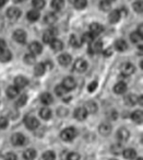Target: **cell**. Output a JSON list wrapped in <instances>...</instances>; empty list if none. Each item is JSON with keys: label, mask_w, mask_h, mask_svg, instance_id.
Returning <instances> with one entry per match:
<instances>
[{"label": "cell", "mask_w": 143, "mask_h": 160, "mask_svg": "<svg viewBox=\"0 0 143 160\" xmlns=\"http://www.w3.org/2000/svg\"><path fill=\"white\" fill-rule=\"evenodd\" d=\"M133 9L136 12H138V13H141V12L143 11V3L141 0H138V1H136V2L133 3Z\"/></svg>", "instance_id": "44"}, {"label": "cell", "mask_w": 143, "mask_h": 160, "mask_svg": "<svg viewBox=\"0 0 143 160\" xmlns=\"http://www.w3.org/2000/svg\"><path fill=\"white\" fill-rule=\"evenodd\" d=\"M112 153H115V155H119V153L121 152L122 150V147H121V145L119 144H116V145H112Z\"/></svg>", "instance_id": "46"}, {"label": "cell", "mask_w": 143, "mask_h": 160, "mask_svg": "<svg viewBox=\"0 0 143 160\" xmlns=\"http://www.w3.org/2000/svg\"><path fill=\"white\" fill-rule=\"evenodd\" d=\"M122 155H123V158H125V159L133 160L136 158V151L132 148H128L122 151Z\"/></svg>", "instance_id": "15"}, {"label": "cell", "mask_w": 143, "mask_h": 160, "mask_svg": "<svg viewBox=\"0 0 143 160\" xmlns=\"http://www.w3.org/2000/svg\"><path fill=\"white\" fill-rule=\"evenodd\" d=\"M98 132L103 136H108L112 132V125L109 123H102L98 127Z\"/></svg>", "instance_id": "14"}, {"label": "cell", "mask_w": 143, "mask_h": 160, "mask_svg": "<svg viewBox=\"0 0 143 160\" xmlns=\"http://www.w3.org/2000/svg\"><path fill=\"white\" fill-rule=\"evenodd\" d=\"M66 160H80V155L78 152H70L68 153Z\"/></svg>", "instance_id": "47"}, {"label": "cell", "mask_w": 143, "mask_h": 160, "mask_svg": "<svg viewBox=\"0 0 143 160\" xmlns=\"http://www.w3.org/2000/svg\"><path fill=\"white\" fill-rule=\"evenodd\" d=\"M41 101H42L43 104H51L54 101V98L53 96H51L50 93H48V92H45V93H43L42 96H41Z\"/></svg>", "instance_id": "25"}, {"label": "cell", "mask_w": 143, "mask_h": 160, "mask_svg": "<svg viewBox=\"0 0 143 160\" xmlns=\"http://www.w3.org/2000/svg\"><path fill=\"white\" fill-rule=\"evenodd\" d=\"M32 5L35 8V10H41L45 7L46 2H45V0H33V1H32Z\"/></svg>", "instance_id": "35"}, {"label": "cell", "mask_w": 143, "mask_h": 160, "mask_svg": "<svg viewBox=\"0 0 143 160\" xmlns=\"http://www.w3.org/2000/svg\"><path fill=\"white\" fill-rule=\"evenodd\" d=\"M5 160H18V157H17L16 153L8 152L7 155L5 156Z\"/></svg>", "instance_id": "49"}, {"label": "cell", "mask_w": 143, "mask_h": 160, "mask_svg": "<svg viewBox=\"0 0 143 160\" xmlns=\"http://www.w3.org/2000/svg\"><path fill=\"white\" fill-rule=\"evenodd\" d=\"M35 55H33V54H26V55L24 56V62H26L27 65H32L35 62Z\"/></svg>", "instance_id": "43"}, {"label": "cell", "mask_w": 143, "mask_h": 160, "mask_svg": "<svg viewBox=\"0 0 143 160\" xmlns=\"http://www.w3.org/2000/svg\"><path fill=\"white\" fill-rule=\"evenodd\" d=\"M88 5V0H74V7L79 10H82Z\"/></svg>", "instance_id": "39"}, {"label": "cell", "mask_w": 143, "mask_h": 160, "mask_svg": "<svg viewBox=\"0 0 143 160\" xmlns=\"http://www.w3.org/2000/svg\"><path fill=\"white\" fill-rule=\"evenodd\" d=\"M44 65H45V68H46V69H51V68H53V64H51V62H49V60H47Z\"/></svg>", "instance_id": "52"}, {"label": "cell", "mask_w": 143, "mask_h": 160, "mask_svg": "<svg viewBox=\"0 0 143 160\" xmlns=\"http://www.w3.org/2000/svg\"><path fill=\"white\" fill-rule=\"evenodd\" d=\"M24 124L25 126L27 127L29 129H36L38 126H40V122H38V120L36 118H34V116H26V118H24Z\"/></svg>", "instance_id": "2"}, {"label": "cell", "mask_w": 143, "mask_h": 160, "mask_svg": "<svg viewBox=\"0 0 143 160\" xmlns=\"http://www.w3.org/2000/svg\"><path fill=\"white\" fill-rule=\"evenodd\" d=\"M11 142H12V144H13L14 146H23V145H25L26 138H25V136L22 135V134L16 133V134H13V135H12Z\"/></svg>", "instance_id": "4"}, {"label": "cell", "mask_w": 143, "mask_h": 160, "mask_svg": "<svg viewBox=\"0 0 143 160\" xmlns=\"http://www.w3.org/2000/svg\"><path fill=\"white\" fill-rule=\"evenodd\" d=\"M129 137H130V133L128 129L123 128V127L118 129V132H117V138H118L119 142H127V140L129 139Z\"/></svg>", "instance_id": "12"}, {"label": "cell", "mask_w": 143, "mask_h": 160, "mask_svg": "<svg viewBox=\"0 0 143 160\" xmlns=\"http://www.w3.org/2000/svg\"><path fill=\"white\" fill-rule=\"evenodd\" d=\"M29 49L31 52V54H33V55H40L43 51V47L38 42H33L30 44Z\"/></svg>", "instance_id": "13"}, {"label": "cell", "mask_w": 143, "mask_h": 160, "mask_svg": "<svg viewBox=\"0 0 143 160\" xmlns=\"http://www.w3.org/2000/svg\"><path fill=\"white\" fill-rule=\"evenodd\" d=\"M104 55L105 56H109V55H112V49L110 48H107L105 51V53H104Z\"/></svg>", "instance_id": "54"}, {"label": "cell", "mask_w": 143, "mask_h": 160, "mask_svg": "<svg viewBox=\"0 0 143 160\" xmlns=\"http://www.w3.org/2000/svg\"><path fill=\"white\" fill-rule=\"evenodd\" d=\"M61 85L67 91H71V90H73L75 88V81L72 77H66Z\"/></svg>", "instance_id": "6"}, {"label": "cell", "mask_w": 143, "mask_h": 160, "mask_svg": "<svg viewBox=\"0 0 143 160\" xmlns=\"http://www.w3.org/2000/svg\"><path fill=\"white\" fill-rule=\"evenodd\" d=\"M96 88H97V82L96 81H93V82H91L90 85H88V91L90 92H93V91H95L96 90Z\"/></svg>", "instance_id": "50"}, {"label": "cell", "mask_w": 143, "mask_h": 160, "mask_svg": "<svg viewBox=\"0 0 143 160\" xmlns=\"http://www.w3.org/2000/svg\"><path fill=\"white\" fill-rule=\"evenodd\" d=\"M55 92H56V94H57L58 97H62V96H64V94H66L68 91H67V90L62 87V85H58L57 87L55 88Z\"/></svg>", "instance_id": "42"}, {"label": "cell", "mask_w": 143, "mask_h": 160, "mask_svg": "<svg viewBox=\"0 0 143 160\" xmlns=\"http://www.w3.org/2000/svg\"><path fill=\"white\" fill-rule=\"evenodd\" d=\"M26 102H27V96L26 94H23V96H21L20 99L17 101V105H18L19 108L24 107V105L26 104Z\"/></svg>", "instance_id": "45"}, {"label": "cell", "mask_w": 143, "mask_h": 160, "mask_svg": "<svg viewBox=\"0 0 143 160\" xmlns=\"http://www.w3.org/2000/svg\"><path fill=\"white\" fill-rule=\"evenodd\" d=\"M22 1H24V0H14V2H22Z\"/></svg>", "instance_id": "56"}, {"label": "cell", "mask_w": 143, "mask_h": 160, "mask_svg": "<svg viewBox=\"0 0 143 160\" xmlns=\"http://www.w3.org/2000/svg\"><path fill=\"white\" fill-rule=\"evenodd\" d=\"M56 159V155L54 151L51 150H48L46 152H44L43 155V160H55Z\"/></svg>", "instance_id": "41"}, {"label": "cell", "mask_w": 143, "mask_h": 160, "mask_svg": "<svg viewBox=\"0 0 143 160\" xmlns=\"http://www.w3.org/2000/svg\"><path fill=\"white\" fill-rule=\"evenodd\" d=\"M102 49H103V43L102 42H95L91 45L90 53L91 54L92 53H99V52H102Z\"/></svg>", "instance_id": "29"}, {"label": "cell", "mask_w": 143, "mask_h": 160, "mask_svg": "<svg viewBox=\"0 0 143 160\" xmlns=\"http://www.w3.org/2000/svg\"><path fill=\"white\" fill-rule=\"evenodd\" d=\"M115 47H116L117 51L125 52L126 49L128 48V45H127V43H126V41L118 40V41H116V43H115Z\"/></svg>", "instance_id": "30"}, {"label": "cell", "mask_w": 143, "mask_h": 160, "mask_svg": "<svg viewBox=\"0 0 143 160\" xmlns=\"http://www.w3.org/2000/svg\"><path fill=\"white\" fill-rule=\"evenodd\" d=\"M26 38H27L26 33H25L23 30H17V31H14L13 38L18 43H20V44H23V43H25V41H26Z\"/></svg>", "instance_id": "9"}, {"label": "cell", "mask_w": 143, "mask_h": 160, "mask_svg": "<svg viewBox=\"0 0 143 160\" xmlns=\"http://www.w3.org/2000/svg\"><path fill=\"white\" fill-rule=\"evenodd\" d=\"M64 0H53L51 1V7L55 10H57V11L61 10L64 8Z\"/></svg>", "instance_id": "33"}, {"label": "cell", "mask_w": 143, "mask_h": 160, "mask_svg": "<svg viewBox=\"0 0 143 160\" xmlns=\"http://www.w3.org/2000/svg\"><path fill=\"white\" fill-rule=\"evenodd\" d=\"M103 31V27H102L99 23H92L90 25V32L93 34V35H98L101 32Z\"/></svg>", "instance_id": "24"}, {"label": "cell", "mask_w": 143, "mask_h": 160, "mask_svg": "<svg viewBox=\"0 0 143 160\" xmlns=\"http://www.w3.org/2000/svg\"><path fill=\"white\" fill-rule=\"evenodd\" d=\"M8 124H9V122H8V120L6 118H0V128L1 129H5L8 127Z\"/></svg>", "instance_id": "48"}, {"label": "cell", "mask_w": 143, "mask_h": 160, "mask_svg": "<svg viewBox=\"0 0 143 160\" xmlns=\"http://www.w3.org/2000/svg\"><path fill=\"white\" fill-rule=\"evenodd\" d=\"M50 46H51V48H53L54 51L59 52V51H61V49L64 48V43H62L60 40H57V38H55V40H54L53 42L50 43Z\"/></svg>", "instance_id": "28"}, {"label": "cell", "mask_w": 143, "mask_h": 160, "mask_svg": "<svg viewBox=\"0 0 143 160\" xmlns=\"http://www.w3.org/2000/svg\"><path fill=\"white\" fill-rule=\"evenodd\" d=\"M7 2H8V0H0V9H1Z\"/></svg>", "instance_id": "53"}, {"label": "cell", "mask_w": 143, "mask_h": 160, "mask_svg": "<svg viewBox=\"0 0 143 160\" xmlns=\"http://www.w3.org/2000/svg\"><path fill=\"white\" fill-rule=\"evenodd\" d=\"M27 85H29V80H27V78L23 77V76H19V77H17L16 79H14V86H16L19 90L25 88Z\"/></svg>", "instance_id": "8"}, {"label": "cell", "mask_w": 143, "mask_h": 160, "mask_svg": "<svg viewBox=\"0 0 143 160\" xmlns=\"http://www.w3.org/2000/svg\"><path fill=\"white\" fill-rule=\"evenodd\" d=\"M7 16L10 20H17L21 17V10L18 9V8H9L7 11Z\"/></svg>", "instance_id": "10"}, {"label": "cell", "mask_w": 143, "mask_h": 160, "mask_svg": "<svg viewBox=\"0 0 143 160\" xmlns=\"http://www.w3.org/2000/svg\"><path fill=\"white\" fill-rule=\"evenodd\" d=\"M56 33H57V31H56L55 29L46 30V31L44 32V35H43V41H44V43L50 44V43L56 38Z\"/></svg>", "instance_id": "3"}, {"label": "cell", "mask_w": 143, "mask_h": 160, "mask_svg": "<svg viewBox=\"0 0 143 160\" xmlns=\"http://www.w3.org/2000/svg\"><path fill=\"white\" fill-rule=\"evenodd\" d=\"M110 23H117L119 20H120V12L118 10H114V11L110 12L109 18H108Z\"/></svg>", "instance_id": "27"}, {"label": "cell", "mask_w": 143, "mask_h": 160, "mask_svg": "<svg viewBox=\"0 0 143 160\" xmlns=\"http://www.w3.org/2000/svg\"><path fill=\"white\" fill-rule=\"evenodd\" d=\"M94 38L95 36L93 35L91 32H86V33H84L83 35H82V41H83L84 43H88V44H92L93 41H94Z\"/></svg>", "instance_id": "34"}, {"label": "cell", "mask_w": 143, "mask_h": 160, "mask_svg": "<svg viewBox=\"0 0 143 160\" xmlns=\"http://www.w3.org/2000/svg\"><path fill=\"white\" fill-rule=\"evenodd\" d=\"M72 1H74V0H72Z\"/></svg>", "instance_id": "60"}, {"label": "cell", "mask_w": 143, "mask_h": 160, "mask_svg": "<svg viewBox=\"0 0 143 160\" xmlns=\"http://www.w3.org/2000/svg\"><path fill=\"white\" fill-rule=\"evenodd\" d=\"M6 47H7V44H6V42L3 40H1V38H0V52H2L3 49H6Z\"/></svg>", "instance_id": "51"}, {"label": "cell", "mask_w": 143, "mask_h": 160, "mask_svg": "<svg viewBox=\"0 0 143 160\" xmlns=\"http://www.w3.org/2000/svg\"><path fill=\"white\" fill-rule=\"evenodd\" d=\"M130 40L133 43H136V44H138V43L142 42V35H140L138 32H133V33H131V35H130Z\"/></svg>", "instance_id": "38"}, {"label": "cell", "mask_w": 143, "mask_h": 160, "mask_svg": "<svg viewBox=\"0 0 143 160\" xmlns=\"http://www.w3.org/2000/svg\"><path fill=\"white\" fill-rule=\"evenodd\" d=\"M11 58H12V54L9 49H3L2 52H0V62H7L9 60H11Z\"/></svg>", "instance_id": "17"}, {"label": "cell", "mask_w": 143, "mask_h": 160, "mask_svg": "<svg viewBox=\"0 0 143 160\" xmlns=\"http://www.w3.org/2000/svg\"><path fill=\"white\" fill-rule=\"evenodd\" d=\"M114 91L116 92L117 94L125 93V92L127 91V85H126L125 82H122V81H120V82H118V83H116V85H115Z\"/></svg>", "instance_id": "20"}, {"label": "cell", "mask_w": 143, "mask_h": 160, "mask_svg": "<svg viewBox=\"0 0 143 160\" xmlns=\"http://www.w3.org/2000/svg\"><path fill=\"white\" fill-rule=\"evenodd\" d=\"M136 160H143V158H142V157H139V158H138V159H136Z\"/></svg>", "instance_id": "57"}, {"label": "cell", "mask_w": 143, "mask_h": 160, "mask_svg": "<svg viewBox=\"0 0 143 160\" xmlns=\"http://www.w3.org/2000/svg\"><path fill=\"white\" fill-rule=\"evenodd\" d=\"M69 42H70V44H71V46H73V47H80L81 46V42H80L79 41V38H77V36L74 35V34H73V35H71L70 36V41H69Z\"/></svg>", "instance_id": "40"}, {"label": "cell", "mask_w": 143, "mask_h": 160, "mask_svg": "<svg viewBox=\"0 0 143 160\" xmlns=\"http://www.w3.org/2000/svg\"><path fill=\"white\" fill-rule=\"evenodd\" d=\"M131 118L133 122L138 123V124H141L143 122V113L141 110H138V111H134L133 113L131 114Z\"/></svg>", "instance_id": "21"}, {"label": "cell", "mask_w": 143, "mask_h": 160, "mask_svg": "<svg viewBox=\"0 0 143 160\" xmlns=\"http://www.w3.org/2000/svg\"><path fill=\"white\" fill-rule=\"evenodd\" d=\"M110 8H112V5L107 0H103V1L99 2V9L103 10V11H109Z\"/></svg>", "instance_id": "37"}, {"label": "cell", "mask_w": 143, "mask_h": 160, "mask_svg": "<svg viewBox=\"0 0 143 160\" xmlns=\"http://www.w3.org/2000/svg\"><path fill=\"white\" fill-rule=\"evenodd\" d=\"M85 109H86V111H88V112H90V113H95V112L97 111V104L95 102L90 101V102L86 103Z\"/></svg>", "instance_id": "36"}, {"label": "cell", "mask_w": 143, "mask_h": 160, "mask_svg": "<svg viewBox=\"0 0 143 160\" xmlns=\"http://www.w3.org/2000/svg\"><path fill=\"white\" fill-rule=\"evenodd\" d=\"M40 115L43 120H49L51 118V111L48 108H43L40 111Z\"/></svg>", "instance_id": "32"}, {"label": "cell", "mask_w": 143, "mask_h": 160, "mask_svg": "<svg viewBox=\"0 0 143 160\" xmlns=\"http://www.w3.org/2000/svg\"><path fill=\"white\" fill-rule=\"evenodd\" d=\"M23 158L25 160H34L36 158V150L35 149H26V150L23 152Z\"/></svg>", "instance_id": "23"}, {"label": "cell", "mask_w": 143, "mask_h": 160, "mask_svg": "<svg viewBox=\"0 0 143 160\" xmlns=\"http://www.w3.org/2000/svg\"><path fill=\"white\" fill-rule=\"evenodd\" d=\"M19 91H20V90H19L16 86H10V87H8V89H7L8 98H10V99L17 98V97L19 96Z\"/></svg>", "instance_id": "19"}, {"label": "cell", "mask_w": 143, "mask_h": 160, "mask_svg": "<svg viewBox=\"0 0 143 160\" xmlns=\"http://www.w3.org/2000/svg\"><path fill=\"white\" fill-rule=\"evenodd\" d=\"M138 33L140 34V35H142V24L139 25V31H138Z\"/></svg>", "instance_id": "55"}, {"label": "cell", "mask_w": 143, "mask_h": 160, "mask_svg": "<svg viewBox=\"0 0 143 160\" xmlns=\"http://www.w3.org/2000/svg\"><path fill=\"white\" fill-rule=\"evenodd\" d=\"M45 71H46V68H45L44 62H40V64L36 65L35 68H34V73H35L36 76H43L45 73Z\"/></svg>", "instance_id": "31"}, {"label": "cell", "mask_w": 143, "mask_h": 160, "mask_svg": "<svg viewBox=\"0 0 143 160\" xmlns=\"http://www.w3.org/2000/svg\"><path fill=\"white\" fill-rule=\"evenodd\" d=\"M86 68H88V62L85 60L81 59V58L75 60L74 65H73V69L77 70L78 72H84L86 70Z\"/></svg>", "instance_id": "5"}, {"label": "cell", "mask_w": 143, "mask_h": 160, "mask_svg": "<svg viewBox=\"0 0 143 160\" xmlns=\"http://www.w3.org/2000/svg\"><path fill=\"white\" fill-rule=\"evenodd\" d=\"M123 100H125V103L127 105L133 107V105H136L138 103V97L134 96V94H127Z\"/></svg>", "instance_id": "16"}, {"label": "cell", "mask_w": 143, "mask_h": 160, "mask_svg": "<svg viewBox=\"0 0 143 160\" xmlns=\"http://www.w3.org/2000/svg\"><path fill=\"white\" fill-rule=\"evenodd\" d=\"M75 135H77V131L73 127H67L60 133V137L64 142H71L72 139H74Z\"/></svg>", "instance_id": "1"}, {"label": "cell", "mask_w": 143, "mask_h": 160, "mask_svg": "<svg viewBox=\"0 0 143 160\" xmlns=\"http://www.w3.org/2000/svg\"><path fill=\"white\" fill-rule=\"evenodd\" d=\"M112 160H116V159H112Z\"/></svg>", "instance_id": "59"}, {"label": "cell", "mask_w": 143, "mask_h": 160, "mask_svg": "<svg viewBox=\"0 0 143 160\" xmlns=\"http://www.w3.org/2000/svg\"><path fill=\"white\" fill-rule=\"evenodd\" d=\"M88 111H86L85 108H78L74 111V118L78 121H84L88 118Z\"/></svg>", "instance_id": "11"}, {"label": "cell", "mask_w": 143, "mask_h": 160, "mask_svg": "<svg viewBox=\"0 0 143 160\" xmlns=\"http://www.w3.org/2000/svg\"><path fill=\"white\" fill-rule=\"evenodd\" d=\"M71 56L69 55V54H62V55L59 56V58H58V62H59L60 65H62V66H68L69 64L71 62Z\"/></svg>", "instance_id": "22"}, {"label": "cell", "mask_w": 143, "mask_h": 160, "mask_svg": "<svg viewBox=\"0 0 143 160\" xmlns=\"http://www.w3.org/2000/svg\"><path fill=\"white\" fill-rule=\"evenodd\" d=\"M107 1H109V2H110V1H114V0H107Z\"/></svg>", "instance_id": "58"}, {"label": "cell", "mask_w": 143, "mask_h": 160, "mask_svg": "<svg viewBox=\"0 0 143 160\" xmlns=\"http://www.w3.org/2000/svg\"><path fill=\"white\" fill-rule=\"evenodd\" d=\"M134 69H136V67H134L132 64H130V62H125V64L121 65L120 70H121V73H122V75L130 76L134 72Z\"/></svg>", "instance_id": "7"}, {"label": "cell", "mask_w": 143, "mask_h": 160, "mask_svg": "<svg viewBox=\"0 0 143 160\" xmlns=\"http://www.w3.org/2000/svg\"><path fill=\"white\" fill-rule=\"evenodd\" d=\"M57 19H58L57 16H56L54 12H49V13H47L46 16H45L44 21H45V23H47V24H54V23H56Z\"/></svg>", "instance_id": "26"}, {"label": "cell", "mask_w": 143, "mask_h": 160, "mask_svg": "<svg viewBox=\"0 0 143 160\" xmlns=\"http://www.w3.org/2000/svg\"><path fill=\"white\" fill-rule=\"evenodd\" d=\"M27 20L31 21V22H35V21H37L38 19H40L41 14H40V11L38 10H31V11L27 12Z\"/></svg>", "instance_id": "18"}]
</instances>
